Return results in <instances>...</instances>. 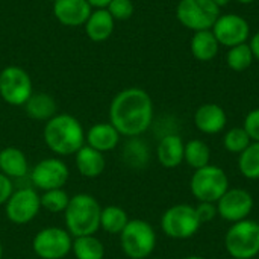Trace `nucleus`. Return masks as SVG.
Masks as SVG:
<instances>
[{"mask_svg": "<svg viewBox=\"0 0 259 259\" xmlns=\"http://www.w3.org/2000/svg\"><path fill=\"white\" fill-rule=\"evenodd\" d=\"M73 247V237L67 229L50 226L36 232L32 240L33 253L39 259H64Z\"/></svg>", "mask_w": 259, "mask_h": 259, "instance_id": "nucleus-10", "label": "nucleus"}, {"mask_svg": "<svg viewBox=\"0 0 259 259\" xmlns=\"http://www.w3.org/2000/svg\"><path fill=\"white\" fill-rule=\"evenodd\" d=\"M42 140L55 155L71 156L85 146V129L74 115L62 112L46 121Z\"/></svg>", "mask_w": 259, "mask_h": 259, "instance_id": "nucleus-2", "label": "nucleus"}, {"mask_svg": "<svg viewBox=\"0 0 259 259\" xmlns=\"http://www.w3.org/2000/svg\"><path fill=\"white\" fill-rule=\"evenodd\" d=\"M226 123H228L226 112L217 103H205L200 108H197L194 114L196 127L206 135H215L222 132Z\"/></svg>", "mask_w": 259, "mask_h": 259, "instance_id": "nucleus-17", "label": "nucleus"}, {"mask_svg": "<svg viewBox=\"0 0 259 259\" xmlns=\"http://www.w3.org/2000/svg\"><path fill=\"white\" fill-rule=\"evenodd\" d=\"M211 30L215 35L219 44L229 49L238 44H244L250 35V26L247 20L237 14L220 15Z\"/></svg>", "mask_w": 259, "mask_h": 259, "instance_id": "nucleus-13", "label": "nucleus"}, {"mask_svg": "<svg viewBox=\"0 0 259 259\" xmlns=\"http://www.w3.org/2000/svg\"><path fill=\"white\" fill-rule=\"evenodd\" d=\"M258 225H259V222H258Z\"/></svg>", "mask_w": 259, "mask_h": 259, "instance_id": "nucleus-44", "label": "nucleus"}, {"mask_svg": "<svg viewBox=\"0 0 259 259\" xmlns=\"http://www.w3.org/2000/svg\"><path fill=\"white\" fill-rule=\"evenodd\" d=\"M41 197V208L52 214H59L65 212L68 203H70V196L64 188H56V190H49L44 191Z\"/></svg>", "mask_w": 259, "mask_h": 259, "instance_id": "nucleus-30", "label": "nucleus"}, {"mask_svg": "<svg viewBox=\"0 0 259 259\" xmlns=\"http://www.w3.org/2000/svg\"><path fill=\"white\" fill-rule=\"evenodd\" d=\"M123 159L129 167L141 168L149 162V147L138 137L129 138L123 149Z\"/></svg>", "mask_w": 259, "mask_h": 259, "instance_id": "nucleus-27", "label": "nucleus"}, {"mask_svg": "<svg viewBox=\"0 0 259 259\" xmlns=\"http://www.w3.org/2000/svg\"><path fill=\"white\" fill-rule=\"evenodd\" d=\"M26 115L36 121H49L58 114L56 100L47 93H33L24 103Z\"/></svg>", "mask_w": 259, "mask_h": 259, "instance_id": "nucleus-22", "label": "nucleus"}, {"mask_svg": "<svg viewBox=\"0 0 259 259\" xmlns=\"http://www.w3.org/2000/svg\"><path fill=\"white\" fill-rule=\"evenodd\" d=\"M153 121V102L147 91L131 87L117 93L109 105V123L121 137L143 135Z\"/></svg>", "mask_w": 259, "mask_h": 259, "instance_id": "nucleus-1", "label": "nucleus"}, {"mask_svg": "<svg viewBox=\"0 0 259 259\" xmlns=\"http://www.w3.org/2000/svg\"><path fill=\"white\" fill-rule=\"evenodd\" d=\"M238 168L240 173L250 181L259 179V143L252 141L250 146L240 153L238 158Z\"/></svg>", "mask_w": 259, "mask_h": 259, "instance_id": "nucleus-28", "label": "nucleus"}, {"mask_svg": "<svg viewBox=\"0 0 259 259\" xmlns=\"http://www.w3.org/2000/svg\"><path fill=\"white\" fill-rule=\"evenodd\" d=\"M9 259H17V258H9Z\"/></svg>", "mask_w": 259, "mask_h": 259, "instance_id": "nucleus-43", "label": "nucleus"}, {"mask_svg": "<svg viewBox=\"0 0 259 259\" xmlns=\"http://www.w3.org/2000/svg\"><path fill=\"white\" fill-rule=\"evenodd\" d=\"M200 226L194 206L187 203L170 206L161 217L162 232L173 240L191 238Z\"/></svg>", "mask_w": 259, "mask_h": 259, "instance_id": "nucleus-9", "label": "nucleus"}, {"mask_svg": "<svg viewBox=\"0 0 259 259\" xmlns=\"http://www.w3.org/2000/svg\"><path fill=\"white\" fill-rule=\"evenodd\" d=\"M41 211V197L33 187H24L14 190L8 202L5 203L6 219L17 226L30 223Z\"/></svg>", "mask_w": 259, "mask_h": 259, "instance_id": "nucleus-11", "label": "nucleus"}, {"mask_svg": "<svg viewBox=\"0 0 259 259\" xmlns=\"http://www.w3.org/2000/svg\"><path fill=\"white\" fill-rule=\"evenodd\" d=\"M14 193V181L0 173V205H5Z\"/></svg>", "mask_w": 259, "mask_h": 259, "instance_id": "nucleus-35", "label": "nucleus"}, {"mask_svg": "<svg viewBox=\"0 0 259 259\" xmlns=\"http://www.w3.org/2000/svg\"><path fill=\"white\" fill-rule=\"evenodd\" d=\"M0 173L9 179H23L29 175L27 156L18 147L9 146L0 150Z\"/></svg>", "mask_w": 259, "mask_h": 259, "instance_id": "nucleus-19", "label": "nucleus"}, {"mask_svg": "<svg viewBox=\"0 0 259 259\" xmlns=\"http://www.w3.org/2000/svg\"><path fill=\"white\" fill-rule=\"evenodd\" d=\"M102 206L97 199L87 193H79L70 197V203L64 212L65 228L73 238L96 235L100 229Z\"/></svg>", "mask_w": 259, "mask_h": 259, "instance_id": "nucleus-3", "label": "nucleus"}, {"mask_svg": "<svg viewBox=\"0 0 259 259\" xmlns=\"http://www.w3.org/2000/svg\"><path fill=\"white\" fill-rule=\"evenodd\" d=\"M106 9L115 21L117 20L124 21L134 15L135 6H134V0H111Z\"/></svg>", "mask_w": 259, "mask_h": 259, "instance_id": "nucleus-32", "label": "nucleus"}, {"mask_svg": "<svg viewBox=\"0 0 259 259\" xmlns=\"http://www.w3.org/2000/svg\"><path fill=\"white\" fill-rule=\"evenodd\" d=\"M129 223L127 212L117 205H109L102 208L100 212V229H103L108 234L120 235L126 225Z\"/></svg>", "mask_w": 259, "mask_h": 259, "instance_id": "nucleus-24", "label": "nucleus"}, {"mask_svg": "<svg viewBox=\"0 0 259 259\" xmlns=\"http://www.w3.org/2000/svg\"><path fill=\"white\" fill-rule=\"evenodd\" d=\"M219 49H220V44L211 29L194 32L191 38V53L196 59L202 62L212 61L217 56Z\"/></svg>", "mask_w": 259, "mask_h": 259, "instance_id": "nucleus-23", "label": "nucleus"}, {"mask_svg": "<svg viewBox=\"0 0 259 259\" xmlns=\"http://www.w3.org/2000/svg\"><path fill=\"white\" fill-rule=\"evenodd\" d=\"M184 259H205V258H202V256H197V255H191V256H187V258H184Z\"/></svg>", "mask_w": 259, "mask_h": 259, "instance_id": "nucleus-40", "label": "nucleus"}, {"mask_svg": "<svg viewBox=\"0 0 259 259\" xmlns=\"http://www.w3.org/2000/svg\"><path fill=\"white\" fill-rule=\"evenodd\" d=\"M176 17L182 26L194 32L209 30L220 17V8L212 0H181Z\"/></svg>", "mask_w": 259, "mask_h": 259, "instance_id": "nucleus-7", "label": "nucleus"}, {"mask_svg": "<svg viewBox=\"0 0 259 259\" xmlns=\"http://www.w3.org/2000/svg\"><path fill=\"white\" fill-rule=\"evenodd\" d=\"M49 2H55V0H49Z\"/></svg>", "mask_w": 259, "mask_h": 259, "instance_id": "nucleus-42", "label": "nucleus"}, {"mask_svg": "<svg viewBox=\"0 0 259 259\" xmlns=\"http://www.w3.org/2000/svg\"><path fill=\"white\" fill-rule=\"evenodd\" d=\"M120 132L109 121L96 123L85 132V144L103 155L114 150L120 144Z\"/></svg>", "mask_w": 259, "mask_h": 259, "instance_id": "nucleus-16", "label": "nucleus"}, {"mask_svg": "<svg viewBox=\"0 0 259 259\" xmlns=\"http://www.w3.org/2000/svg\"><path fill=\"white\" fill-rule=\"evenodd\" d=\"M87 36L94 42H103L109 39L114 32L115 20L108 12L106 8L103 9H93L91 15L88 17L87 23L83 24Z\"/></svg>", "mask_w": 259, "mask_h": 259, "instance_id": "nucleus-20", "label": "nucleus"}, {"mask_svg": "<svg viewBox=\"0 0 259 259\" xmlns=\"http://www.w3.org/2000/svg\"><path fill=\"white\" fill-rule=\"evenodd\" d=\"M219 8H223V6H228L231 3V0H212Z\"/></svg>", "mask_w": 259, "mask_h": 259, "instance_id": "nucleus-38", "label": "nucleus"}, {"mask_svg": "<svg viewBox=\"0 0 259 259\" xmlns=\"http://www.w3.org/2000/svg\"><path fill=\"white\" fill-rule=\"evenodd\" d=\"M190 190L199 202L217 203L229 190V179L223 168L209 164L194 171L190 181Z\"/></svg>", "mask_w": 259, "mask_h": 259, "instance_id": "nucleus-6", "label": "nucleus"}, {"mask_svg": "<svg viewBox=\"0 0 259 259\" xmlns=\"http://www.w3.org/2000/svg\"><path fill=\"white\" fill-rule=\"evenodd\" d=\"M93 8L87 0H55L53 15L67 27H80L87 23Z\"/></svg>", "mask_w": 259, "mask_h": 259, "instance_id": "nucleus-15", "label": "nucleus"}, {"mask_svg": "<svg viewBox=\"0 0 259 259\" xmlns=\"http://www.w3.org/2000/svg\"><path fill=\"white\" fill-rule=\"evenodd\" d=\"M120 244L127 258L146 259L156 247V232L149 222L134 219L120 234Z\"/></svg>", "mask_w": 259, "mask_h": 259, "instance_id": "nucleus-4", "label": "nucleus"}, {"mask_svg": "<svg viewBox=\"0 0 259 259\" xmlns=\"http://www.w3.org/2000/svg\"><path fill=\"white\" fill-rule=\"evenodd\" d=\"M225 247L234 259H253L258 256V222L246 219L234 223L225 235Z\"/></svg>", "mask_w": 259, "mask_h": 259, "instance_id": "nucleus-5", "label": "nucleus"}, {"mask_svg": "<svg viewBox=\"0 0 259 259\" xmlns=\"http://www.w3.org/2000/svg\"><path fill=\"white\" fill-rule=\"evenodd\" d=\"M87 2L91 5L93 9H103L109 5L111 0H87Z\"/></svg>", "mask_w": 259, "mask_h": 259, "instance_id": "nucleus-37", "label": "nucleus"}, {"mask_svg": "<svg viewBox=\"0 0 259 259\" xmlns=\"http://www.w3.org/2000/svg\"><path fill=\"white\" fill-rule=\"evenodd\" d=\"M33 94L29 73L18 65H8L0 71V97L11 106H24Z\"/></svg>", "mask_w": 259, "mask_h": 259, "instance_id": "nucleus-8", "label": "nucleus"}, {"mask_svg": "<svg viewBox=\"0 0 259 259\" xmlns=\"http://www.w3.org/2000/svg\"><path fill=\"white\" fill-rule=\"evenodd\" d=\"M219 215L231 223L246 220L253 209V197L243 188H229L215 203Z\"/></svg>", "mask_w": 259, "mask_h": 259, "instance_id": "nucleus-14", "label": "nucleus"}, {"mask_svg": "<svg viewBox=\"0 0 259 259\" xmlns=\"http://www.w3.org/2000/svg\"><path fill=\"white\" fill-rule=\"evenodd\" d=\"M74 164H76L79 175L88 179L99 178L105 171V167H106L105 155L87 144L80 150H77V153L74 155Z\"/></svg>", "mask_w": 259, "mask_h": 259, "instance_id": "nucleus-21", "label": "nucleus"}, {"mask_svg": "<svg viewBox=\"0 0 259 259\" xmlns=\"http://www.w3.org/2000/svg\"><path fill=\"white\" fill-rule=\"evenodd\" d=\"M243 127L246 129V132L249 134V137H250L252 141L259 143V108L250 111L246 115Z\"/></svg>", "mask_w": 259, "mask_h": 259, "instance_id": "nucleus-34", "label": "nucleus"}, {"mask_svg": "<svg viewBox=\"0 0 259 259\" xmlns=\"http://www.w3.org/2000/svg\"><path fill=\"white\" fill-rule=\"evenodd\" d=\"M253 59L255 58H253L252 49H250V46L247 42L238 44L235 47H231L229 52H228V56H226L228 65L234 71H244V70H247L252 65Z\"/></svg>", "mask_w": 259, "mask_h": 259, "instance_id": "nucleus-29", "label": "nucleus"}, {"mask_svg": "<svg viewBox=\"0 0 259 259\" xmlns=\"http://www.w3.org/2000/svg\"><path fill=\"white\" fill-rule=\"evenodd\" d=\"M237 2H240V3H243V5H249V3H252V2H255V0H237Z\"/></svg>", "mask_w": 259, "mask_h": 259, "instance_id": "nucleus-39", "label": "nucleus"}, {"mask_svg": "<svg viewBox=\"0 0 259 259\" xmlns=\"http://www.w3.org/2000/svg\"><path fill=\"white\" fill-rule=\"evenodd\" d=\"M185 143L178 134H167L159 140L156 156L162 167L176 168L184 162Z\"/></svg>", "mask_w": 259, "mask_h": 259, "instance_id": "nucleus-18", "label": "nucleus"}, {"mask_svg": "<svg viewBox=\"0 0 259 259\" xmlns=\"http://www.w3.org/2000/svg\"><path fill=\"white\" fill-rule=\"evenodd\" d=\"M250 143L252 140L244 127H232L225 134V138H223L225 149L229 153H235V155L243 153L250 146Z\"/></svg>", "mask_w": 259, "mask_h": 259, "instance_id": "nucleus-31", "label": "nucleus"}, {"mask_svg": "<svg viewBox=\"0 0 259 259\" xmlns=\"http://www.w3.org/2000/svg\"><path fill=\"white\" fill-rule=\"evenodd\" d=\"M184 161L194 170L206 167L211 164V150L208 144L202 140H190L185 144Z\"/></svg>", "mask_w": 259, "mask_h": 259, "instance_id": "nucleus-26", "label": "nucleus"}, {"mask_svg": "<svg viewBox=\"0 0 259 259\" xmlns=\"http://www.w3.org/2000/svg\"><path fill=\"white\" fill-rule=\"evenodd\" d=\"M0 259H3V246H2V243H0Z\"/></svg>", "mask_w": 259, "mask_h": 259, "instance_id": "nucleus-41", "label": "nucleus"}, {"mask_svg": "<svg viewBox=\"0 0 259 259\" xmlns=\"http://www.w3.org/2000/svg\"><path fill=\"white\" fill-rule=\"evenodd\" d=\"M250 49H252V53H253V58L255 59H258L259 61V30L252 36V39H250Z\"/></svg>", "mask_w": 259, "mask_h": 259, "instance_id": "nucleus-36", "label": "nucleus"}, {"mask_svg": "<svg viewBox=\"0 0 259 259\" xmlns=\"http://www.w3.org/2000/svg\"><path fill=\"white\" fill-rule=\"evenodd\" d=\"M29 178L32 187L44 193L62 188L70 178V170L61 158H44L30 170Z\"/></svg>", "mask_w": 259, "mask_h": 259, "instance_id": "nucleus-12", "label": "nucleus"}, {"mask_svg": "<svg viewBox=\"0 0 259 259\" xmlns=\"http://www.w3.org/2000/svg\"><path fill=\"white\" fill-rule=\"evenodd\" d=\"M71 252L76 259H103L105 246L96 235H85L73 238Z\"/></svg>", "mask_w": 259, "mask_h": 259, "instance_id": "nucleus-25", "label": "nucleus"}, {"mask_svg": "<svg viewBox=\"0 0 259 259\" xmlns=\"http://www.w3.org/2000/svg\"><path fill=\"white\" fill-rule=\"evenodd\" d=\"M194 209H196V214H197V219H199L200 225L209 223L219 215L217 205L212 203V202H199V205L194 206Z\"/></svg>", "mask_w": 259, "mask_h": 259, "instance_id": "nucleus-33", "label": "nucleus"}]
</instances>
